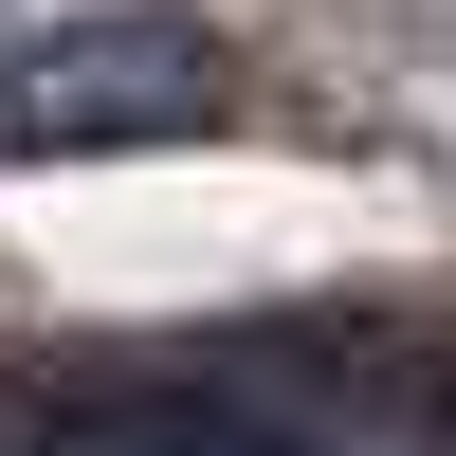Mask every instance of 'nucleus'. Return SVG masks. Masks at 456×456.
<instances>
[{"instance_id":"obj_1","label":"nucleus","mask_w":456,"mask_h":456,"mask_svg":"<svg viewBox=\"0 0 456 456\" xmlns=\"http://www.w3.org/2000/svg\"><path fill=\"white\" fill-rule=\"evenodd\" d=\"M238 110V37L183 0H92L0 55V165H92V146H201Z\"/></svg>"},{"instance_id":"obj_2","label":"nucleus","mask_w":456,"mask_h":456,"mask_svg":"<svg viewBox=\"0 0 456 456\" xmlns=\"http://www.w3.org/2000/svg\"><path fill=\"white\" fill-rule=\"evenodd\" d=\"M438 456H456V402H438Z\"/></svg>"}]
</instances>
